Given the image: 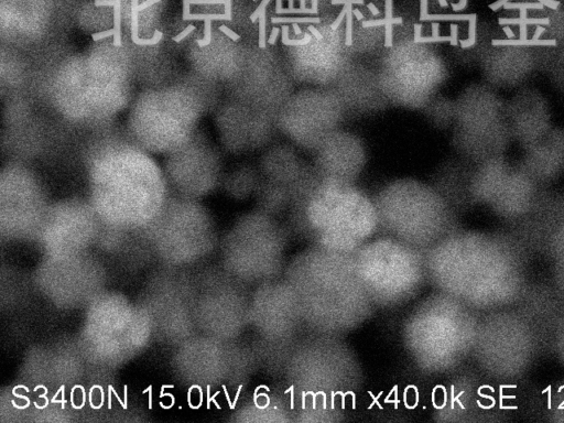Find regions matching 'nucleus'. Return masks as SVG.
<instances>
[{
	"instance_id": "obj_1",
	"label": "nucleus",
	"mask_w": 564,
	"mask_h": 423,
	"mask_svg": "<svg viewBox=\"0 0 564 423\" xmlns=\"http://www.w3.org/2000/svg\"><path fill=\"white\" fill-rule=\"evenodd\" d=\"M283 278L308 332L344 336L378 310L358 276L352 254L308 246L288 261Z\"/></svg>"
},
{
	"instance_id": "obj_2",
	"label": "nucleus",
	"mask_w": 564,
	"mask_h": 423,
	"mask_svg": "<svg viewBox=\"0 0 564 423\" xmlns=\"http://www.w3.org/2000/svg\"><path fill=\"white\" fill-rule=\"evenodd\" d=\"M280 378L295 405L294 422H340L360 390L364 371L344 336L306 332L293 346Z\"/></svg>"
},
{
	"instance_id": "obj_3",
	"label": "nucleus",
	"mask_w": 564,
	"mask_h": 423,
	"mask_svg": "<svg viewBox=\"0 0 564 423\" xmlns=\"http://www.w3.org/2000/svg\"><path fill=\"white\" fill-rule=\"evenodd\" d=\"M290 231L310 246L354 254L380 232L375 200L350 182L316 175L291 206Z\"/></svg>"
},
{
	"instance_id": "obj_4",
	"label": "nucleus",
	"mask_w": 564,
	"mask_h": 423,
	"mask_svg": "<svg viewBox=\"0 0 564 423\" xmlns=\"http://www.w3.org/2000/svg\"><path fill=\"white\" fill-rule=\"evenodd\" d=\"M352 258L377 308H397L409 303L429 282L425 251L387 235L368 240Z\"/></svg>"
},
{
	"instance_id": "obj_5",
	"label": "nucleus",
	"mask_w": 564,
	"mask_h": 423,
	"mask_svg": "<svg viewBox=\"0 0 564 423\" xmlns=\"http://www.w3.org/2000/svg\"><path fill=\"white\" fill-rule=\"evenodd\" d=\"M248 322L256 335L252 349L258 367L280 378L291 349L307 332L283 276L254 286Z\"/></svg>"
},
{
	"instance_id": "obj_6",
	"label": "nucleus",
	"mask_w": 564,
	"mask_h": 423,
	"mask_svg": "<svg viewBox=\"0 0 564 423\" xmlns=\"http://www.w3.org/2000/svg\"><path fill=\"white\" fill-rule=\"evenodd\" d=\"M291 231L264 212L241 219L224 243L226 271L247 285L283 276Z\"/></svg>"
},
{
	"instance_id": "obj_7",
	"label": "nucleus",
	"mask_w": 564,
	"mask_h": 423,
	"mask_svg": "<svg viewBox=\"0 0 564 423\" xmlns=\"http://www.w3.org/2000/svg\"><path fill=\"white\" fill-rule=\"evenodd\" d=\"M375 204L382 235L423 251L443 239V219L438 202L433 192L422 183H391L379 193Z\"/></svg>"
},
{
	"instance_id": "obj_8",
	"label": "nucleus",
	"mask_w": 564,
	"mask_h": 423,
	"mask_svg": "<svg viewBox=\"0 0 564 423\" xmlns=\"http://www.w3.org/2000/svg\"><path fill=\"white\" fill-rule=\"evenodd\" d=\"M446 300L441 295L421 300L402 323L403 348L421 372H437L451 362L454 326Z\"/></svg>"
},
{
	"instance_id": "obj_9",
	"label": "nucleus",
	"mask_w": 564,
	"mask_h": 423,
	"mask_svg": "<svg viewBox=\"0 0 564 423\" xmlns=\"http://www.w3.org/2000/svg\"><path fill=\"white\" fill-rule=\"evenodd\" d=\"M247 422H294L295 405L285 387L256 393L238 413Z\"/></svg>"
},
{
	"instance_id": "obj_10",
	"label": "nucleus",
	"mask_w": 564,
	"mask_h": 423,
	"mask_svg": "<svg viewBox=\"0 0 564 423\" xmlns=\"http://www.w3.org/2000/svg\"><path fill=\"white\" fill-rule=\"evenodd\" d=\"M492 45H549L556 46L555 40H492Z\"/></svg>"
},
{
	"instance_id": "obj_11",
	"label": "nucleus",
	"mask_w": 564,
	"mask_h": 423,
	"mask_svg": "<svg viewBox=\"0 0 564 423\" xmlns=\"http://www.w3.org/2000/svg\"><path fill=\"white\" fill-rule=\"evenodd\" d=\"M476 42V17L471 15L469 20V40L460 41V45L463 48L469 47L474 45Z\"/></svg>"
},
{
	"instance_id": "obj_12",
	"label": "nucleus",
	"mask_w": 564,
	"mask_h": 423,
	"mask_svg": "<svg viewBox=\"0 0 564 423\" xmlns=\"http://www.w3.org/2000/svg\"><path fill=\"white\" fill-rule=\"evenodd\" d=\"M505 9H512V8H519V9H528V8H538L542 9L541 3H506Z\"/></svg>"
},
{
	"instance_id": "obj_13",
	"label": "nucleus",
	"mask_w": 564,
	"mask_h": 423,
	"mask_svg": "<svg viewBox=\"0 0 564 423\" xmlns=\"http://www.w3.org/2000/svg\"><path fill=\"white\" fill-rule=\"evenodd\" d=\"M116 35V31L115 29H110V30H107V31H102V32H98V33H95L93 34V40L94 41H100L102 39H106V37H109V36H115Z\"/></svg>"
},
{
	"instance_id": "obj_14",
	"label": "nucleus",
	"mask_w": 564,
	"mask_h": 423,
	"mask_svg": "<svg viewBox=\"0 0 564 423\" xmlns=\"http://www.w3.org/2000/svg\"><path fill=\"white\" fill-rule=\"evenodd\" d=\"M195 26L194 25H188L183 32H181L178 35L174 36L173 40L178 43L181 42L184 37H186L189 33H192L194 31Z\"/></svg>"
},
{
	"instance_id": "obj_15",
	"label": "nucleus",
	"mask_w": 564,
	"mask_h": 423,
	"mask_svg": "<svg viewBox=\"0 0 564 423\" xmlns=\"http://www.w3.org/2000/svg\"><path fill=\"white\" fill-rule=\"evenodd\" d=\"M219 30L221 32H224L226 35H228L229 37H231L234 41H237L238 40V35L235 34L232 31H230L229 29H227L226 26H220Z\"/></svg>"
},
{
	"instance_id": "obj_16",
	"label": "nucleus",
	"mask_w": 564,
	"mask_h": 423,
	"mask_svg": "<svg viewBox=\"0 0 564 423\" xmlns=\"http://www.w3.org/2000/svg\"><path fill=\"white\" fill-rule=\"evenodd\" d=\"M508 0H498L497 2H495L494 4H490V8L496 11L498 10L501 6H505L507 3Z\"/></svg>"
},
{
	"instance_id": "obj_17",
	"label": "nucleus",
	"mask_w": 564,
	"mask_h": 423,
	"mask_svg": "<svg viewBox=\"0 0 564 423\" xmlns=\"http://www.w3.org/2000/svg\"><path fill=\"white\" fill-rule=\"evenodd\" d=\"M540 2H542L543 4H546L547 7L552 8V9H556L558 2L557 1H552V0H539Z\"/></svg>"
},
{
	"instance_id": "obj_18",
	"label": "nucleus",
	"mask_w": 564,
	"mask_h": 423,
	"mask_svg": "<svg viewBox=\"0 0 564 423\" xmlns=\"http://www.w3.org/2000/svg\"><path fill=\"white\" fill-rule=\"evenodd\" d=\"M527 28L525 24H520V40H527Z\"/></svg>"
},
{
	"instance_id": "obj_19",
	"label": "nucleus",
	"mask_w": 564,
	"mask_h": 423,
	"mask_svg": "<svg viewBox=\"0 0 564 423\" xmlns=\"http://www.w3.org/2000/svg\"><path fill=\"white\" fill-rule=\"evenodd\" d=\"M502 30H503V32L506 33V35L508 37H513L514 36V33L511 31V29L509 26H503Z\"/></svg>"
},
{
	"instance_id": "obj_20",
	"label": "nucleus",
	"mask_w": 564,
	"mask_h": 423,
	"mask_svg": "<svg viewBox=\"0 0 564 423\" xmlns=\"http://www.w3.org/2000/svg\"><path fill=\"white\" fill-rule=\"evenodd\" d=\"M543 32H544V28L543 26H538V29L535 30V33L533 35V40H538L540 34L543 33Z\"/></svg>"
}]
</instances>
